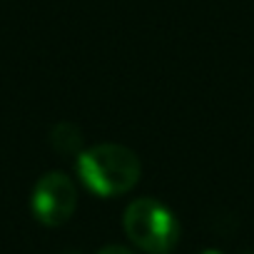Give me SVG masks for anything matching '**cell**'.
I'll use <instances>...</instances> for the list:
<instances>
[{"instance_id": "5b68a950", "label": "cell", "mask_w": 254, "mask_h": 254, "mask_svg": "<svg viewBox=\"0 0 254 254\" xmlns=\"http://www.w3.org/2000/svg\"><path fill=\"white\" fill-rule=\"evenodd\" d=\"M202 254H222V252H217V249H204Z\"/></svg>"}, {"instance_id": "7a4b0ae2", "label": "cell", "mask_w": 254, "mask_h": 254, "mask_svg": "<svg viewBox=\"0 0 254 254\" xmlns=\"http://www.w3.org/2000/svg\"><path fill=\"white\" fill-rule=\"evenodd\" d=\"M125 234L147 254H170L180 239V222L167 204L152 197H140L122 214Z\"/></svg>"}, {"instance_id": "277c9868", "label": "cell", "mask_w": 254, "mask_h": 254, "mask_svg": "<svg viewBox=\"0 0 254 254\" xmlns=\"http://www.w3.org/2000/svg\"><path fill=\"white\" fill-rule=\"evenodd\" d=\"M97 254H135V252L127 249V247H122V244H107V247H102Z\"/></svg>"}, {"instance_id": "6da1fadb", "label": "cell", "mask_w": 254, "mask_h": 254, "mask_svg": "<svg viewBox=\"0 0 254 254\" xmlns=\"http://www.w3.org/2000/svg\"><path fill=\"white\" fill-rule=\"evenodd\" d=\"M80 182L97 197H117L130 192L142 175L140 157L122 145H95L77 155Z\"/></svg>"}, {"instance_id": "3957f363", "label": "cell", "mask_w": 254, "mask_h": 254, "mask_svg": "<svg viewBox=\"0 0 254 254\" xmlns=\"http://www.w3.org/2000/svg\"><path fill=\"white\" fill-rule=\"evenodd\" d=\"M75 207H77V190L67 175L48 172L35 182L30 194V209L40 224L60 227L75 214Z\"/></svg>"}]
</instances>
